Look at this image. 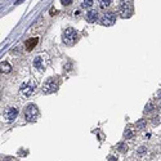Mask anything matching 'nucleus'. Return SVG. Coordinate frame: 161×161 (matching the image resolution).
Here are the masks:
<instances>
[{
	"instance_id": "nucleus-1",
	"label": "nucleus",
	"mask_w": 161,
	"mask_h": 161,
	"mask_svg": "<svg viewBox=\"0 0 161 161\" xmlns=\"http://www.w3.org/2000/svg\"><path fill=\"white\" fill-rule=\"evenodd\" d=\"M119 13L122 18H129V17L132 16V13H133L132 0H120Z\"/></svg>"
},
{
	"instance_id": "nucleus-2",
	"label": "nucleus",
	"mask_w": 161,
	"mask_h": 161,
	"mask_svg": "<svg viewBox=\"0 0 161 161\" xmlns=\"http://www.w3.org/2000/svg\"><path fill=\"white\" fill-rule=\"evenodd\" d=\"M35 88H36V83H35L34 80H29L21 85V88H19V94L23 97H30L34 93Z\"/></svg>"
},
{
	"instance_id": "nucleus-3",
	"label": "nucleus",
	"mask_w": 161,
	"mask_h": 161,
	"mask_svg": "<svg viewBox=\"0 0 161 161\" xmlns=\"http://www.w3.org/2000/svg\"><path fill=\"white\" fill-rule=\"evenodd\" d=\"M77 40V32L72 27H67L63 32V43L67 45H72Z\"/></svg>"
},
{
	"instance_id": "nucleus-4",
	"label": "nucleus",
	"mask_w": 161,
	"mask_h": 161,
	"mask_svg": "<svg viewBox=\"0 0 161 161\" xmlns=\"http://www.w3.org/2000/svg\"><path fill=\"white\" fill-rule=\"evenodd\" d=\"M58 86H59L58 81L55 80L54 77H50V79H48V80L44 83V85H43V93L44 94L54 93V92L58 89Z\"/></svg>"
},
{
	"instance_id": "nucleus-5",
	"label": "nucleus",
	"mask_w": 161,
	"mask_h": 161,
	"mask_svg": "<svg viewBox=\"0 0 161 161\" xmlns=\"http://www.w3.org/2000/svg\"><path fill=\"white\" fill-rule=\"evenodd\" d=\"M39 116V110H37V106L35 104H29L25 110V117H26L27 121H35Z\"/></svg>"
},
{
	"instance_id": "nucleus-6",
	"label": "nucleus",
	"mask_w": 161,
	"mask_h": 161,
	"mask_svg": "<svg viewBox=\"0 0 161 161\" xmlns=\"http://www.w3.org/2000/svg\"><path fill=\"white\" fill-rule=\"evenodd\" d=\"M116 22V14L112 12H107L101 17V25L102 26H112Z\"/></svg>"
},
{
	"instance_id": "nucleus-7",
	"label": "nucleus",
	"mask_w": 161,
	"mask_h": 161,
	"mask_svg": "<svg viewBox=\"0 0 161 161\" xmlns=\"http://www.w3.org/2000/svg\"><path fill=\"white\" fill-rule=\"evenodd\" d=\"M17 115H18V110H17L16 107H8V108H5V111H4V119H5V121L11 122L16 119Z\"/></svg>"
},
{
	"instance_id": "nucleus-8",
	"label": "nucleus",
	"mask_w": 161,
	"mask_h": 161,
	"mask_svg": "<svg viewBox=\"0 0 161 161\" xmlns=\"http://www.w3.org/2000/svg\"><path fill=\"white\" fill-rule=\"evenodd\" d=\"M37 43H39V39H37V37H31V39H29L26 43H25V47H26V49L30 52V50H32L35 47H36Z\"/></svg>"
},
{
	"instance_id": "nucleus-9",
	"label": "nucleus",
	"mask_w": 161,
	"mask_h": 161,
	"mask_svg": "<svg viewBox=\"0 0 161 161\" xmlns=\"http://www.w3.org/2000/svg\"><path fill=\"white\" fill-rule=\"evenodd\" d=\"M86 21L90 22V23H93V22L97 21V18H98V13H97V11H94V9H92V11H89L88 13H86Z\"/></svg>"
},
{
	"instance_id": "nucleus-10",
	"label": "nucleus",
	"mask_w": 161,
	"mask_h": 161,
	"mask_svg": "<svg viewBox=\"0 0 161 161\" xmlns=\"http://www.w3.org/2000/svg\"><path fill=\"white\" fill-rule=\"evenodd\" d=\"M34 67L37 70H43L44 68V59L41 57H36L34 59Z\"/></svg>"
},
{
	"instance_id": "nucleus-11",
	"label": "nucleus",
	"mask_w": 161,
	"mask_h": 161,
	"mask_svg": "<svg viewBox=\"0 0 161 161\" xmlns=\"http://www.w3.org/2000/svg\"><path fill=\"white\" fill-rule=\"evenodd\" d=\"M0 68H1V72L4 73H9L12 70V66L9 65L8 62H1V65H0Z\"/></svg>"
},
{
	"instance_id": "nucleus-12",
	"label": "nucleus",
	"mask_w": 161,
	"mask_h": 161,
	"mask_svg": "<svg viewBox=\"0 0 161 161\" xmlns=\"http://www.w3.org/2000/svg\"><path fill=\"white\" fill-rule=\"evenodd\" d=\"M116 148H117V151H120V152H126L128 151V146H126V143H124V142H120L119 144L116 146Z\"/></svg>"
},
{
	"instance_id": "nucleus-13",
	"label": "nucleus",
	"mask_w": 161,
	"mask_h": 161,
	"mask_svg": "<svg viewBox=\"0 0 161 161\" xmlns=\"http://www.w3.org/2000/svg\"><path fill=\"white\" fill-rule=\"evenodd\" d=\"M93 4V0H81V7L83 8H89Z\"/></svg>"
},
{
	"instance_id": "nucleus-14",
	"label": "nucleus",
	"mask_w": 161,
	"mask_h": 161,
	"mask_svg": "<svg viewBox=\"0 0 161 161\" xmlns=\"http://www.w3.org/2000/svg\"><path fill=\"white\" fill-rule=\"evenodd\" d=\"M133 135H134V132H133L132 129H126L124 133V137L126 138V139H129V138H133Z\"/></svg>"
},
{
	"instance_id": "nucleus-15",
	"label": "nucleus",
	"mask_w": 161,
	"mask_h": 161,
	"mask_svg": "<svg viewBox=\"0 0 161 161\" xmlns=\"http://www.w3.org/2000/svg\"><path fill=\"white\" fill-rule=\"evenodd\" d=\"M110 4H111V0H99V5H101V8H106V7H108Z\"/></svg>"
},
{
	"instance_id": "nucleus-16",
	"label": "nucleus",
	"mask_w": 161,
	"mask_h": 161,
	"mask_svg": "<svg viewBox=\"0 0 161 161\" xmlns=\"http://www.w3.org/2000/svg\"><path fill=\"white\" fill-rule=\"evenodd\" d=\"M137 152H138V155H139V156H143L146 152H147V148H146L144 146H140V147L138 148V151H137Z\"/></svg>"
},
{
	"instance_id": "nucleus-17",
	"label": "nucleus",
	"mask_w": 161,
	"mask_h": 161,
	"mask_svg": "<svg viewBox=\"0 0 161 161\" xmlns=\"http://www.w3.org/2000/svg\"><path fill=\"white\" fill-rule=\"evenodd\" d=\"M152 108H153V104L150 102V103L146 106V110H144V111H146V112H150V111H152Z\"/></svg>"
},
{
	"instance_id": "nucleus-18",
	"label": "nucleus",
	"mask_w": 161,
	"mask_h": 161,
	"mask_svg": "<svg viewBox=\"0 0 161 161\" xmlns=\"http://www.w3.org/2000/svg\"><path fill=\"white\" fill-rule=\"evenodd\" d=\"M61 3H62L63 5H70V4L72 3V0H61Z\"/></svg>"
},
{
	"instance_id": "nucleus-19",
	"label": "nucleus",
	"mask_w": 161,
	"mask_h": 161,
	"mask_svg": "<svg viewBox=\"0 0 161 161\" xmlns=\"http://www.w3.org/2000/svg\"><path fill=\"white\" fill-rule=\"evenodd\" d=\"M144 126V121L143 120H140L139 122H137V128H143Z\"/></svg>"
},
{
	"instance_id": "nucleus-20",
	"label": "nucleus",
	"mask_w": 161,
	"mask_h": 161,
	"mask_svg": "<svg viewBox=\"0 0 161 161\" xmlns=\"http://www.w3.org/2000/svg\"><path fill=\"white\" fill-rule=\"evenodd\" d=\"M108 161H117V158L115 157V156H110V157H108Z\"/></svg>"
},
{
	"instance_id": "nucleus-21",
	"label": "nucleus",
	"mask_w": 161,
	"mask_h": 161,
	"mask_svg": "<svg viewBox=\"0 0 161 161\" xmlns=\"http://www.w3.org/2000/svg\"><path fill=\"white\" fill-rule=\"evenodd\" d=\"M152 122H153V124H158V122H160V119H158V117H155Z\"/></svg>"
},
{
	"instance_id": "nucleus-22",
	"label": "nucleus",
	"mask_w": 161,
	"mask_h": 161,
	"mask_svg": "<svg viewBox=\"0 0 161 161\" xmlns=\"http://www.w3.org/2000/svg\"><path fill=\"white\" fill-rule=\"evenodd\" d=\"M5 161H17V160H16L14 157H7V158H5Z\"/></svg>"
},
{
	"instance_id": "nucleus-23",
	"label": "nucleus",
	"mask_w": 161,
	"mask_h": 161,
	"mask_svg": "<svg viewBox=\"0 0 161 161\" xmlns=\"http://www.w3.org/2000/svg\"><path fill=\"white\" fill-rule=\"evenodd\" d=\"M54 13H57V11L55 9H50V14H54Z\"/></svg>"
}]
</instances>
